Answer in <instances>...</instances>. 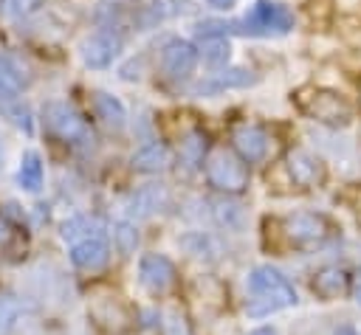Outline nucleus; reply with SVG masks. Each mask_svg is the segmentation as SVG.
<instances>
[{"mask_svg": "<svg viewBox=\"0 0 361 335\" xmlns=\"http://www.w3.org/2000/svg\"><path fill=\"white\" fill-rule=\"evenodd\" d=\"M85 228L93 231V228H99V225H96V220H90V217H76V220H68V222L62 225V236H65V239H73V236L82 234Z\"/></svg>", "mask_w": 361, "mask_h": 335, "instance_id": "393cba45", "label": "nucleus"}, {"mask_svg": "<svg viewBox=\"0 0 361 335\" xmlns=\"http://www.w3.org/2000/svg\"><path fill=\"white\" fill-rule=\"evenodd\" d=\"M82 62L87 68H107L121 51V37L113 31H96L82 42Z\"/></svg>", "mask_w": 361, "mask_h": 335, "instance_id": "9b49d317", "label": "nucleus"}, {"mask_svg": "<svg viewBox=\"0 0 361 335\" xmlns=\"http://www.w3.org/2000/svg\"><path fill=\"white\" fill-rule=\"evenodd\" d=\"M358 279H361V270H358Z\"/></svg>", "mask_w": 361, "mask_h": 335, "instance_id": "473e14b6", "label": "nucleus"}, {"mask_svg": "<svg viewBox=\"0 0 361 335\" xmlns=\"http://www.w3.org/2000/svg\"><path fill=\"white\" fill-rule=\"evenodd\" d=\"M206 177L214 189L226 191V194H240L245 186H248V169L243 163V158L220 149L209 158L206 163Z\"/></svg>", "mask_w": 361, "mask_h": 335, "instance_id": "423d86ee", "label": "nucleus"}, {"mask_svg": "<svg viewBox=\"0 0 361 335\" xmlns=\"http://www.w3.org/2000/svg\"><path fill=\"white\" fill-rule=\"evenodd\" d=\"M197 51L203 53V59H206L209 65H223V62L228 59V42H226L223 34H203Z\"/></svg>", "mask_w": 361, "mask_h": 335, "instance_id": "6ab92c4d", "label": "nucleus"}, {"mask_svg": "<svg viewBox=\"0 0 361 335\" xmlns=\"http://www.w3.org/2000/svg\"><path fill=\"white\" fill-rule=\"evenodd\" d=\"M20 186L28 189V191H37L42 186V163H39V155L37 152H25L23 160H20Z\"/></svg>", "mask_w": 361, "mask_h": 335, "instance_id": "a211bd4d", "label": "nucleus"}, {"mask_svg": "<svg viewBox=\"0 0 361 335\" xmlns=\"http://www.w3.org/2000/svg\"><path fill=\"white\" fill-rule=\"evenodd\" d=\"M0 110L11 118V124H17L20 129L31 132V113H28V107L17 96H0Z\"/></svg>", "mask_w": 361, "mask_h": 335, "instance_id": "412c9836", "label": "nucleus"}, {"mask_svg": "<svg viewBox=\"0 0 361 335\" xmlns=\"http://www.w3.org/2000/svg\"><path fill=\"white\" fill-rule=\"evenodd\" d=\"M282 166L288 172V180L293 183V189H313V186L324 183V163H322V158H316L313 152H307L302 146L288 149Z\"/></svg>", "mask_w": 361, "mask_h": 335, "instance_id": "6e6552de", "label": "nucleus"}, {"mask_svg": "<svg viewBox=\"0 0 361 335\" xmlns=\"http://www.w3.org/2000/svg\"><path fill=\"white\" fill-rule=\"evenodd\" d=\"M130 166H133L135 172H147V175L164 172V169L169 166V149H166L161 141H149V144H144V146H138V149L133 152Z\"/></svg>", "mask_w": 361, "mask_h": 335, "instance_id": "4468645a", "label": "nucleus"}, {"mask_svg": "<svg viewBox=\"0 0 361 335\" xmlns=\"http://www.w3.org/2000/svg\"><path fill=\"white\" fill-rule=\"evenodd\" d=\"M113 245H116V251L121 253V256H130L133 251H135V245H138V231H135V225L133 222H116L113 225Z\"/></svg>", "mask_w": 361, "mask_h": 335, "instance_id": "4be33fe9", "label": "nucleus"}, {"mask_svg": "<svg viewBox=\"0 0 361 335\" xmlns=\"http://www.w3.org/2000/svg\"><path fill=\"white\" fill-rule=\"evenodd\" d=\"M268 228L276 231V242L271 248L276 251H285V248H305V245H319L324 239H330L336 234L333 222L324 217V214H316V211H296V214H288L282 220H265Z\"/></svg>", "mask_w": 361, "mask_h": 335, "instance_id": "f257e3e1", "label": "nucleus"}, {"mask_svg": "<svg viewBox=\"0 0 361 335\" xmlns=\"http://www.w3.org/2000/svg\"><path fill=\"white\" fill-rule=\"evenodd\" d=\"M355 301L361 304V284H358V290H355Z\"/></svg>", "mask_w": 361, "mask_h": 335, "instance_id": "7c9ffc66", "label": "nucleus"}, {"mask_svg": "<svg viewBox=\"0 0 361 335\" xmlns=\"http://www.w3.org/2000/svg\"><path fill=\"white\" fill-rule=\"evenodd\" d=\"M20 312H23L20 301L8 293H0V335H11V329L20 321Z\"/></svg>", "mask_w": 361, "mask_h": 335, "instance_id": "5701e85b", "label": "nucleus"}, {"mask_svg": "<svg viewBox=\"0 0 361 335\" xmlns=\"http://www.w3.org/2000/svg\"><path fill=\"white\" fill-rule=\"evenodd\" d=\"M350 284V276L341 270V267H322L316 276H313V293L324 301L330 298H338Z\"/></svg>", "mask_w": 361, "mask_h": 335, "instance_id": "2eb2a0df", "label": "nucleus"}, {"mask_svg": "<svg viewBox=\"0 0 361 335\" xmlns=\"http://www.w3.org/2000/svg\"><path fill=\"white\" fill-rule=\"evenodd\" d=\"M228 28H234L240 34H262V37H268V34H285V31L293 28V14L285 6H279V3L259 0V3L251 6V11L243 20L231 23Z\"/></svg>", "mask_w": 361, "mask_h": 335, "instance_id": "39448f33", "label": "nucleus"}, {"mask_svg": "<svg viewBox=\"0 0 361 335\" xmlns=\"http://www.w3.org/2000/svg\"><path fill=\"white\" fill-rule=\"evenodd\" d=\"M107 259H110V248L102 236H85L71 248V262L79 270H99L107 265Z\"/></svg>", "mask_w": 361, "mask_h": 335, "instance_id": "ddd939ff", "label": "nucleus"}, {"mask_svg": "<svg viewBox=\"0 0 361 335\" xmlns=\"http://www.w3.org/2000/svg\"><path fill=\"white\" fill-rule=\"evenodd\" d=\"M87 315L107 335H124L133 327V312L118 296H96V298H90Z\"/></svg>", "mask_w": 361, "mask_h": 335, "instance_id": "0eeeda50", "label": "nucleus"}, {"mask_svg": "<svg viewBox=\"0 0 361 335\" xmlns=\"http://www.w3.org/2000/svg\"><path fill=\"white\" fill-rule=\"evenodd\" d=\"M293 104L299 107L302 115L319 121V124H330V127H344L353 118V104L330 87H319V84H305L293 93Z\"/></svg>", "mask_w": 361, "mask_h": 335, "instance_id": "7ed1b4c3", "label": "nucleus"}, {"mask_svg": "<svg viewBox=\"0 0 361 335\" xmlns=\"http://www.w3.org/2000/svg\"><path fill=\"white\" fill-rule=\"evenodd\" d=\"M39 3H42V0H8V11H11L14 17H25V14H31Z\"/></svg>", "mask_w": 361, "mask_h": 335, "instance_id": "a878e982", "label": "nucleus"}, {"mask_svg": "<svg viewBox=\"0 0 361 335\" xmlns=\"http://www.w3.org/2000/svg\"><path fill=\"white\" fill-rule=\"evenodd\" d=\"M336 335H358V332H355V329H350V327H341Z\"/></svg>", "mask_w": 361, "mask_h": 335, "instance_id": "c756f323", "label": "nucleus"}, {"mask_svg": "<svg viewBox=\"0 0 361 335\" xmlns=\"http://www.w3.org/2000/svg\"><path fill=\"white\" fill-rule=\"evenodd\" d=\"M195 65H197V48L183 42V39H169L161 51V70L180 82V79H189L195 73Z\"/></svg>", "mask_w": 361, "mask_h": 335, "instance_id": "1a4fd4ad", "label": "nucleus"}, {"mask_svg": "<svg viewBox=\"0 0 361 335\" xmlns=\"http://www.w3.org/2000/svg\"><path fill=\"white\" fill-rule=\"evenodd\" d=\"M164 203H166V191H164V186H144V189H138V191L130 197L127 211H130L135 220H141V217L155 214Z\"/></svg>", "mask_w": 361, "mask_h": 335, "instance_id": "dca6fc26", "label": "nucleus"}, {"mask_svg": "<svg viewBox=\"0 0 361 335\" xmlns=\"http://www.w3.org/2000/svg\"><path fill=\"white\" fill-rule=\"evenodd\" d=\"M11 236V225H8V220L0 214V242H6Z\"/></svg>", "mask_w": 361, "mask_h": 335, "instance_id": "bb28decb", "label": "nucleus"}, {"mask_svg": "<svg viewBox=\"0 0 361 335\" xmlns=\"http://www.w3.org/2000/svg\"><path fill=\"white\" fill-rule=\"evenodd\" d=\"M0 163H3V149H0Z\"/></svg>", "mask_w": 361, "mask_h": 335, "instance_id": "2f4dec72", "label": "nucleus"}, {"mask_svg": "<svg viewBox=\"0 0 361 335\" xmlns=\"http://www.w3.org/2000/svg\"><path fill=\"white\" fill-rule=\"evenodd\" d=\"M93 107H96V115H99L107 127H113V129H121V127H124L127 113H124V104H121L118 99H113V96H107V93H96V96H93Z\"/></svg>", "mask_w": 361, "mask_h": 335, "instance_id": "f3484780", "label": "nucleus"}, {"mask_svg": "<svg viewBox=\"0 0 361 335\" xmlns=\"http://www.w3.org/2000/svg\"><path fill=\"white\" fill-rule=\"evenodd\" d=\"M231 144L240 152V158L248 163L262 160L268 152V135H265V129H259L254 124H237L231 129Z\"/></svg>", "mask_w": 361, "mask_h": 335, "instance_id": "f8f14e48", "label": "nucleus"}, {"mask_svg": "<svg viewBox=\"0 0 361 335\" xmlns=\"http://www.w3.org/2000/svg\"><path fill=\"white\" fill-rule=\"evenodd\" d=\"M138 279L149 293H166L175 284V265L161 253H147L138 262Z\"/></svg>", "mask_w": 361, "mask_h": 335, "instance_id": "9d476101", "label": "nucleus"}, {"mask_svg": "<svg viewBox=\"0 0 361 335\" xmlns=\"http://www.w3.org/2000/svg\"><path fill=\"white\" fill-rule=\"evenodd\" d=\"M248 335H279L274 327H257V329H251Z\"/></svg>", "mask_w": 361, "mask_h": 335, "instance_id": "cd10ccee", "label": "nucleus"}, {"mask_svg": "<svg viewBox=\"0 0 361 335\" xmlns=\"http://www.w3.org/2000/svg\"><path fill=\"white\" fill-rule=\"evenodd\" d=\"M305 11L313 23H327L333 17V0H307Z\"/></svg>", "mask_w": 361, "mask_h": 335, "instance_id": "b1692460", "label": "nucleus"}, {"mask_svg": "<svg viewBox=\"0 0 361 335\" xmlns=\"http://www.w3.org/2000/svg\"><path fill=\"white\" fill-rule=\"evenodd\" d=\"M42 121H45L48 132L56 135V138L65 141V144L82 146V144H90V141H93L90 124H87L68 101H48L45 110H42Z\"/></svg>", "mask_w": 361, "mask_h": 335, "instance_id": "20e7f679", "label": "nucleus"}, {"mask_svg": "<svg viewBox=\"0 0 361 335\" xmlns=\"http://www.w3.org/2000/svg\"><path fill=\"white\" fill-rule=\"evenodd\" d=\"M248 290L254 296L248 304V315H268L296 304V290L288 284V279L279 270L268 265H259L248 273Z\"/></svg>", "mask_w": 361, "mask_h": 335, "instance_id": "f03ea898", "label": "nucleus"}, {"mask_svg": "<svg viewBox=\"0 0 361 335\" xmlns=\"http://www.w3.org/2000/svg\"><path fill=\"white\" fill-rule=\"evenodd\" d=\"M206 135L200 132V129H195V132H189L183 141H180V160L186 163V166H197L200 160H203V152H206Z\"/></svg>", "mask_w": 361, "mask_h": 335, "instance_id": "aec40b11", "label": "nucleus"}, {"mask_svg": "<svg viewBox=\"0 0 361 335\" xmlns=\"http://www.w3.org/2000/svg\"><path fill=\"white\" fill-rule=\"evenodd\" d=\"M214 8H231L234 6V0H209Z\"/></svg>", "mask_w": 361, "mask_h": 335, "instance_id": "c85d7f7f", "label": "nucleus"}]
</instances>
